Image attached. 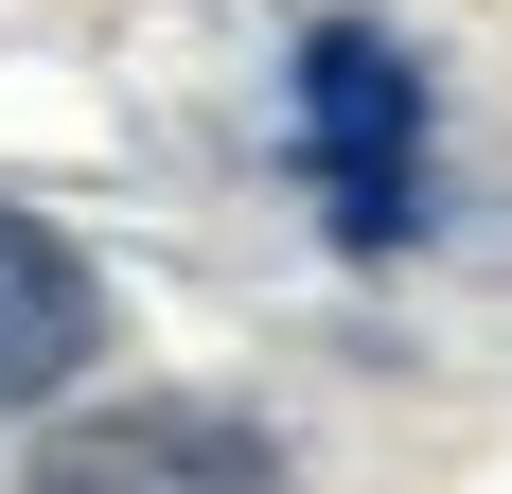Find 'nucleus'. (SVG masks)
Wrapping results in <instances>:
<instances>
[{
    "mask_svg": "<svg viewBox=\"0 0 512 494\" xmlns=\"http://www.w3.org/2000/svg\"><path fill=\"white\" fill-rule=\"evenodd\" d=\"M36 494H283V442L248 406H89L53 424Z\"/></svg>",
    "mask_w": 512,
    "mask_h": 494,
    "instance_id": "obj_1",
    "label": "nucleus"
},
{
    "mask_svg": "<svg viewBox=\"0 0 512 494\" xmlns=\"http://www.w3.org/2000/svg\"><path fill=\"white\" fill-rule=\"evenodd\" d=\"M89 336H106L89 265H71L36 212H0V406H36L53 371H89Z\"/></svg>",
    "mask_w": 512,
    "mask_h": 494,
    "instance_id": "obj_3",
    "label": "nucleus"
},
{
    "mask_svg": "<svg viewBox=\"0 0 512 494\" xmlns=\"http://www.w3.org/2000/svg\"><path fill=\"white\" fill-rule=\"evenodd\" d=\"M407 71H389V36H354V18H336V36L301 53V159H318V195H336V230H407Z\"/></svg>",
    "mask_w": 512,
    "mask_h": 494,
    "instance_id": "obj_2",
    "label": "nucleus"
}]
</instances>
